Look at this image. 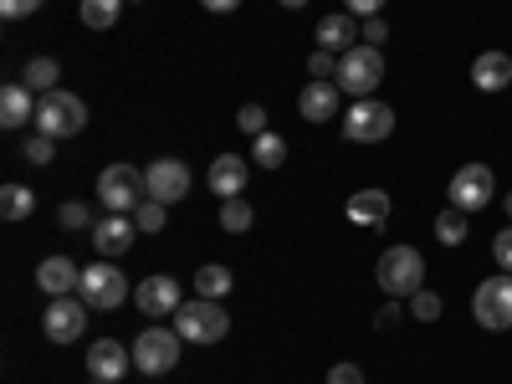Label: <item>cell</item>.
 Segmentation results:
<instances>
[{
  "mask_svg": "<svg viewBox=\"0 0 512 384\" xmlns=\"http://www.w3.org/2000/svg\"><path fill=\"white\" fill-rule=\"evenodd\" d=\"M175 333L185 344H221L231 333V313L216 303V297H190V303L175 308Z\"/></svg>",
  "mask_w": 512,
  "mask_h": 384,
  "instance_id": "cell-1",
  "label": "cell"
},
{
  "mask_svg": "<svg viewBox=\"0 0 512 384\" xmlns=\"http://www.w3.org/2000/svg\"><path fill=\"white\" fill-rule=\"evenodd\" d=\"M98 200L108 205V216H134V210L149 200V180L134 164H108L98 175Z\"/></svg>",
  "mask_w": 512,
  "mask_h": 384,
  "instance_id": "cell-2",
  "label": "cell"
},
{
  "mask_svg": "<svg viewBox=\"0 0 512 384\" xmlns=\"http://www.w3.org/2000/svg\"><path fill=\"white\" fill-rule=\"evenodd\" d=\"M82 128H88V103H82L77 93L52 88V93L36 98V134L72 139V134H82Z\"/></svg>",
  "mask_w": 512,
  "mask_h": 384,
  "instance_id": "cell-3",
  "label": "cell"
},
{
  "mask_svg": "<svg viewBox=\"0 0 512 384\" xmlns=\"http://www.w3.org/2000/svg\"><path fill=\"white\" fill-rule=\"evenodd\" d=\"M338 93L349 98H374V88L384 82V52L379 47H349L344 57H338Z\"/></svg>",
  "mask_w": 512,
  "mask_h": 384,
  "instance_id": "cell-4",
  "label": "cell"
},
{
  "mask_svg": "<svg viewBox=\"0 0 512 384\" xmlns=\"http://www.w3.org/2000/svg\"><path fill=\"white\" fill-rule=\"evenodd\" d=\"M420 277H425V256L415 246H390L374 267V282L390 292V297H415L420 292Z\"/></svg>",
  "mask_w": 512,
  "mask_h": 384,
  "instance_id": "cell-5",
  "label": "cell"
},
{
  "mask_svg": "<svg viewBox=\"0 0 512 384\" xmlns=\"http://www.w3.org/2000/svg\"><path fill=\"white\" fill-rule=\"evenodd\" d=\"M77 297H82L93 313H118V308L128 303V277H123L113 262H93V267H82Z\"/></svg>",
  "mask_w": 512,
  "mask_h": 384,
  "instance_id": "cell-6",
  "label": "cell"
},
{
  "mask_svg": "<svg viewBox=\"0 0 512 384\" xmlns=\"http://www.w3.org/2000/svg\"><path fill=\"white\" fill-rule=\"evenodd\" d=\"M395 134V108L379 98H354V108L344 113V139L349 144H384Z\"/></svg>",
  "mask_w": 512,
  "mask_h": 384,
  "instance_id": "cell-7",
  "label": "cell"
},
{
  "mask_svg": "<svg viewBox=\"0 0 512 384\" xmlns=\"http://www.w3.org/2000/svg\"><path fill=\"white\" fill-rule=\"evenodd\" d=\"M180 344L185 338L175 333V328H144L139 338H134V369H144V374H169L180 364Z\"/></svg>",
  "mask_w": 512,
  "mask_h": 384,
  "instance_id": "cell-8",
  "label": "cell"
},
{
  "mask_svg": "<svg viewBox=\"0 0 512 384\" xmlns=\"http://www.w3.org/2000/svg\"><path fill=\"white\" fill-rule=\"evenodd\" d=\"M446 195H451L456 210L477 216V210H487V200L497 195V180H492V169H487V164H461L456 175H451V185H446Z\"/></svg>",
  "mask_w": 512,
  "mask_h": 384,
  "instance_id": "cell-9",
  "label": "cell"
},
{
  "mask_svg": "<svg viewBox=\"0 0 512 384\" xmlns=\"http://www.w3.org/2000/svg\"><path fill=\"white\" fill-rule=\"evenodd\" d=\"M88 303H82V297H52L47 303V313H41V333L52 338V344H72V338H82V328H88Z\"/></svg>",
  "mask_w": 512,
  "mask_h": 384,
  "instance_id": "cell-10",
  "label": "cell"
},
{
  "mask_svg": "<svg viewBox=\"0 0 512 384\" xmlns=\"http://www.w3.org/2000/svg\"><path fill=\"white\" fill-rule=\"evenodd\" d=\"M472 313L487 333H502L512 328V277H487L472 297Z\"/></svg>",
  "mask_w": 512,
  "mask_h": 384,
  "instance_id": "cell-11",
  "label": "cell"
},
{
  "mask_svg": "<svg viewBox=\"0 0 512 384\" xmlns=\"http://www.w3.org/2000/svg\"><path fill=\"white\" fill-rule=\"evenodd\" d=\"M134 303L144 318H175V308L185 303L180 297V277H144L139 292H134Z\"/></svg>",
  "mask_w": 512,
  "mask_h": 384,
  "instance_id": "cell-12",
  "label": "cell"
},
{
  "mask_svg": "<svg viewBox=\"0 0 512 384\" xmlns=\"http://www.w3.org/2000/svg\"><path fill=\"white\" fill-rule=\"evenodd\" d=\"M144 180H149V195L164 200V205H175V200L190 195V169H185L180 159H154V164L144 169Z\"/></svg>",
  "mask_w": 512,
  "mask_h": 384,
  "instance_id": "cell-13",
  "label": "cell"
},
{
  "mask_svg": "<svg viewBox=\"0 0 512 384\" xmlns=\"http://www.w3.org/2000/svg\"><path fill=\"white\" fill-rule=\"evenodd\" d=\"M128 369H134V349H123L118 338H98V344L88 349V374H93V379L118 384Z\"/></svg>",
  "mask_w": 512,
  "mask_h": 384,
  "instance_id": "cell-14",
  "label": "cell"
},
{
  "mask_svg": "<svg viewBox=\"0 0 512 384\" xmlns=\"http://www.w3.org/2000/svg\"><path fill=\"white\" fill-rule=\"evenodd\" d=\"M134 236H139L134 216H108V221H98V226H93V246H98V256H103V262L123 256L128 246H134Z\"/></svg>",
  "mask_w": 512,
  "mask_h": 384,
  "instance_id": "cell-15",
  "label": "cell"
},
{
  "mask_svg": "<svg viewBox=\"0 0 512 384\" xmlns=\"http://www.w3.org/2000/svg\"><path fill=\"white\" fill-rule=\"evenodd\" d=\"M246 175H251V169H246V159L241 154H216V164H210V190H216L221 200H236L241 190H246Z\"/></svg>",
  "mask_w": 512,
  "mask_h": 384,
  "instance_id": "cell-16",
  "label": "cell"
},
{
  "mask_svg": "<svg viewBox=\"0 0 512 384\" xmlns=\"http://www.w3.org/2000/svg\"><path fill=\"white\" fill-rule=\"evenodd\" d=\"M318 47H323V52H349V47H359V16H349V11L323 16V21H318Z\"/></svg>",
  "mask_w": 512,
  "mask_h": 384,
  "instance_id": "cell-17",
  "label": "cell"
},
{
  "mask_svg": "<svg viewBox=\"0 0 512 384\" xmlns=\"http://www.w3.org/2000/svg\"><path fill=\"white\" fill-rule=\"evenodd\" d=\"M77 282H82V267H72V256H47V262L36 267V287L47 297H67Z\"/></svg>",
  "mask_w": 512,
  "mask_h": 384,
  "instance_id": "cell-18",
  "label": "cell"
},
{
  "mask_svg": "<svg viewBox=\"0 0 512 384\" xmlns=\"http://www.w3.org/2000/svg\"><path fill=\"white\" fill-rule=\"evenodd\" d=\"M297 113L308 123H328L338 113V82H308V88L297 93Z\"/></svg>",
  "mask_w": 512,
  "mask_h": 384,
  "instance_id": "cell-19",
  "label": "cell"
},
{
  "mask_svg": "<svg viewBox=\"0 0 512 384\" xmlns=\"http://www.w3.org/2000/svg\"><path fill=\"white\" fill-rule=\"evenodd\" d=\"M472 82H477L482 93L512 88V57H507V52H482V57L472 62Z\"/></svg>",
  "mask_w": 512,
  "mask_h": 384,
  "instance_id": "cell-20",
  "label": "cell"
},
{
  "mask_svg": "<svg viewBox=\"0 0 512 384\" xmlns=\"http://www.w3.org/2000/svg\"><path fill=\"white\" fill-rule=\"evenodd\" d=\"M0 123H6V128L36 123V103H31V88H26V82H6V88H0Z\"/></svg>",
  "mask_w": 512,
  "mask_h": 384,
  "instance_id": "cell-21",
  "label": "cell"
},
{
  "mask_svg": "<svg viewBox=\"0 0 512 384\" xmlns=\"http://www.w3.org/2000/svg\"><path fill=\"white\" fill-rule=\"evenodd\" d=\"M344 216L354 226H384V221H390V195H384V190H359V195H349Z\"/></svg>",
  "mask_w": 512,
  "mask_h": 384,
  "instance_id": "cell-22",
  "label": "cell"
},
{
  "mask_svg": "<svg viewBox=\"0 0 512 384\" xmlns=\"http://www.w3.org/2000/svg\"><path fill=\"white\" fill-rule=\"evenodd\" d=\"M77 16H82V26H93V31H113L118 16H123V0H82Z\"/></svg>",
  "mask_w": 512,
  "mask_h": 384,
  "instance_id": "cell-23",
  "label": "cell"
},
{
  "mask_svg": "<svg viewBox=\"0 0 512 384\" xmlns=\"http://www.w3.org/2000/svg\"><path fill=\"white\" fill-rule=\"evenodd\" d=\"M236 287V277L221 267V262H210V267H200L195 272V297H216V303H221V297Z\"/></svg>",
  "mask_w": 512,
  "mask_h": 384,
  "instance_id": "cell-24",
  "label": "cell"
},
{
  "mask_svg": "<svg viewBox=\"0 0 512 384\" xmlns=\"http://www.w3.org/2000/svg\"><path fill=\"white\" fill-rule=\"evenodd\" d=\"M57 72H62V67H57L52 57H31V62H26V72H21V82L41 98V93H52V88H57Z\"/></svg>",
  "mask_w": 512,
  "mask_h": 384,
  "instance_id": "cell-25",
  "label": "cell"
},
{
  "mask_svg": "<svg viewBox=\"0 0 512 384\" xmlns=\"http://www.w3.org/2000/svg\"><path fill=\"white\" fill-rule=\"evenodd\" d=\"M31 210H36V195L26 185H6V190H0V216H6V221H26Z\"/></svg>",
  "mask_w": 512,
  "mask_h": 384,
  "instance_id": "cell-26",
  "label": "cell"
},
{
  "mask_svg": "<svg viewBox=\"0 0 512 384\" xmlns=\"http://www.w3.org/2000/svg\"><path fill=\"white\" fill-rule=\"evenodd\" d=\"M436 241L441 246H461L466 241V210H456V205L441 210V216H436Z\"/></svg>",
  "mask_w": 512,
  "mask_h": 384,
  "instance_id": "cell-27",
  "label": "cell"
},
{
  "mask_svg": "<svg viewBox=\"0 0 512 384\" xmlns=\"http://www.w3.org/2000/svg\"><path fill=\"white\" fill-rule=\"evenodd\" d=\"M446 313V303H441V292H431V287H420L415 297H410V318L415 323H436Z\"/></svg>",
  "mask_w": 512,
  "mask_h": 384,
  "instance_id": "cell-28",
  "label": "cell"
},
{
  "mask_svg": "<svg viewBox=\"0 0 512 384\" xmlns=\"http://www.w3.org/2000/svg\"><path fill=\"white\" fill-rule=\"evenodd\" d=\"M251 154H256V164H262V169H277L287 159V144H282V134H256Z\"/></svg>",
  "mask_w": 512,
  "mask_h": 384,
  "instance_id": "cell-29",
  "label": "cell"
},
{
  "mask_svg": "<svg viewBox=\"0 0 512 384\" xmlns=\"http://www.w3.org/2000/svg\"><path fill=\"white\" fill-rule=\"evenodd\" d=\"M251 221H256V216H251V205H246L241 195H236V200H221V226H226L231 236L251 231Z\"/></svg>",
  "mask_w": 512,
  "mask_h": 384,
  "instance_id": "cell-30",
  "label": "cell"
},
{
  "mask_svg": "<svg viewBox=\"0 0 512 384\" xmlns=\"http://www.w3.org/2000/svg\"><path fill=\"white\" fill-rule=\"evenodd\" d=\"M164 221H169V216H164V200H154V195L134 210V226H139V231H149V236H154V231H164Z\"/></svg>",
  "mask_w": 512,
  "mask_h": 384,
  "instance_id": "cell-31",
  "label": "cell"
},
{
  "mask_svg": "<svg viewBox=\"0 0 512 384\" xmlns=\"http://www.w3.org/2000/svg\"><path fill=\"white\" fill-rule=\"evenodd\" d=\"M21 159H31V164H52V159H57V154H52V134H31L26 149H21Z\"/></svg>",
  "mask_w": 512,
  "mask_h": 384,
  "instance_id": "cell-32",
  "label": "cell"
},
{
  "mask_svg": "<svg viewBox=\"0 0 512 384\" xmlns=\"http://www.w3.org/2000/svg\"><path fill=\"white\" fill-rule=\"evenodd\" d=\"M236 123L246 128L251 139H256V134H267V108H262V103H246V108L236 113Z\"/></svg>",
  "mask_w": 512,
  "mask_h": 384,
  "instance_id": "cell-33",
  "label": "cell"
},
{
  "mask_svg": "<svg viewBox=\"0 0 512 384\" xmlns=\"http://www.w3.org/2000/svg\"><path fill=\"white\" fill-rule=\"evenodd\" d=\"M57 221H62L67 231H82V226H93V216H88V205H82V200H67V205L57 210Z\"/></svg>",
  "mask_w": 512,
  "mask_h": 384,
  "instance_id": "cell-34",
  "label": "cell"
},
{
  "mask_svg": "<svg viewBox=\"0 0 512 384\" xmlns=\"http://www.w3.org/2000/svg\"><path fill=\"white\" fill-rule=\"evenodd\" d=\"M308 72H313V82H328V77H338V57H333V52H323V47H313Z\"/></svg>",
  "mask_w": 512,
  "mask_h": 384,
  "instance_id": "cell-35",
  "label": "cell"
},
{
  "mask_svg": "<svg viewBox=\"0 0 512 384\" xmlns=\"http://www.w3.org/2000/svg\"><path fill=\"white\" fill-rule=\"evenodd\" d=\"M492 256H497V267H502V272H512V226H507V231H497Z\"/></svg>",
  "mask_w": 512,
  "mask_h": 384,
  "instance_id": "cell-36",
  "label": "cell"
},
{
  "mask_svg": "<svg viewBox=\"0 0 512 384\" xmlns=\"http://www.w3.org/2000/svg\"><path fill=\"white\" fill-rule=\"evenodd\" d=\"M31 11H41V0H0V16H6V21H21Z\"/></svg>",
  "mask_w": 512,
  "mask_h": 384,
  "instance_id": "cell-37",
  "label": "cell"
},
{
  "mask_svg": "<svg viewBox=\"0 0 512 384\" xmlns=\"http://www.w3.org/2000/svg\"><path fill=\"white\" fill-rule=\"evenodd\" d=\"M328 384H364V369L359 364H333L328 369Z\"/></svg>",
  "mask_w": 512,
  "mask_h": 384,
  "instance_id": "cell-38",
  "label": "cell"
},
{
  "mask_svg": "<svg viewBox=\"0 0 512 384\" xmlns=\"http://www.w3.org/2000/svg\"><path fill=\"white\" fill-rule=\"evenodd\" d=\"M359 31H364V47H384V36H390V26H384L379 16H369Z\"/></svg>",
  "mask_w": 512,
  "mask_h": 384,
  "instance_id": "cell-39",
  "label": "cell"
},
{
  "mask_svg": "<svg viewBox=\"0 0 512 384\" xmlns=\"http://www.w3.org/2000/svg\"><path fill=\"white\" fill-rule=\"evenodd\" d=\"M344 11H349V16H359V21H369V16H379V11H384V0H344Z\"/></svg>",
  "mask_w": 512,
  "mask_h": 384,
  "instance_id": "cell-40",
  "label": "cell"
},
{
  "mask_svg": "<svg viewBox=\"0 0 512 384\" xmlns=\"http://www.w3.org/2000/svg\"><path fill=\"white\" fill-rule=\"evenodd\" d=\"M200 6H205V11H216V16H226V11L241 6V0H200Z\"/></svg>",
  "mask_w": 512,
  "mask_h": 384,
  "instance_id": "cell-41",
  "label": "cell"
},
{
  "mask_svg": "<svg viewBox=\"0 0 512 384\" xmlns=\"http://www.w3.org/2000/svg\"><path fill=\"white\" fill-rule=\"evenodd\" d=\"M400 318H405V313H400V297H395V303L379 313V328H390V323H400Z\"/></svg>",
  "mask_w": 512,
  "mask_h": 384,
  "instance_id": "cell-42",
  "label": "cell"
},
{
  "mask_svg": "<svg viewBox=\"0 0 512 384\" xmlns=\"http://www.w3.org/2000/svg\"><path fill=\"white\" fill-rule=\"evenodd\" d=\"M277 6H287V11H303V6H308V0H277Z\"/></svg>",
  "mask_w": 512,
  "mask_h": 384,
  "instance_id": "cell-43",
  "label": "cell"
},
{
  "mask_svg": "<svg viewBox=\"0 0 512 384\" xmlns=\"http://www.w3.org/2000/svg\"><path fill=\"white\" fill-rule=\"evenodd\" d=\"M507 216H512V195H507Z\"/></svg>",
  "mask_w": 512,
  "mask_h": 384,
  "instance_id": "cell-44",
  "label": "cell"
},
{
  "mask_svg": "<svg viewBox=\"0 0 512 384\" xmlns=\"http://www.w3.org/2000/svg\"><path fill=\"white\" fill-rule=\"evenodd\" d=\"M93 384H103V379H93Z\"/></svg>",
  "mask_w": 512,
  "mask_h": 384,
  "instance_id": "cell-45",
  "label": "cell"
}]
</instances>
